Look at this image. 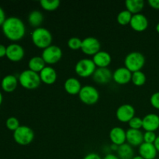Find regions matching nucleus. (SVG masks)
I'll use <instances>...</instances> for the list:
<instances>
[{
    "instance_id": "f257e3e1",
    "label": "nucleus",
    "mask_w": 159,
    "mask_h": 159,
    "mask_svg": "<svg viewBox=\"0 0 159 159\" xmlns=\"http://www.w3.org/2000/svg\"><path fill=\"white\" fill-rule=\"evenodd\" d=\"M4 35L12 41L20 40L26 34V26L20 18L10 16L6 18L2 26Z\"/></svg>"
},
{
    "instance_id": "f03ea898",
    "label": "nucleus",
    "mask_w": 159,
    "mask_h": 159,
    "mask_svg": "<svg viewBox=\"0 0 159 159\" xmlns=\"http://www.w3.org/2000/svg\"><path fill=\"white\" fill-rule=\"evenodd\" d=\"M32 42L37 48L44 50L52 45V34L44 27H38L34 30L31 34Z\"/></svg>"
},
{
    "instance_id": "7ed1b4c3",
    "label": "nucleus",
    "mask_w": 159,
    "mask_h": 159,
    "mask_svg": "<svg viewBox=\"0 0 159 159\" xmlns=\"http://www.w3.org/2000/svg\"><path fill=\"white\" fill-rule=\"evenodd\" d=\"M18 81L22 87L30 90L37 89L41 83L39 73L34 72L30 69L22 71L19 76Z\"/></svg>"
},
{
    "instance_id": "20e7f679",
    "label": "nucleus",
    "mask_w": 159,
    "mask_h": 159,
    "mask_svg": "<svg viewBox=\"0 0 159 159\" xmlns=\"http://www.w3.org/2000/svg\"><path fill=\"white\" fill-rule=\"evenodd\" d=\"M144 64H145V57L143 54L138 51L129 53L124 59L125 68L132 73L141 71L142 68L144 66Z\"/></svg>"
},
{
    "instance_id": "39448f33",
    "label": "nucleus",
    "mask_w": 159,
    "mask_h": 159,
    "mask_svg": "<svg viewBox=\"0 0 159 159\" xmlns=\"http://www.w3.org/2000/svg\"><path fill=\"white\" fill-rule=\"evenodd\" d=\"M13 138L20 145H28L34 139V132L27 126H20L13 132Z\"/></svg>"
},
{
    "instance_id": "423d86ee",
    "label": "nucleus",
    "mask_w": 159,
    "mask_h": 159,
    "mask_svg": "<svg viewBox=\"0 0 159 159\" xmlns=\"http://www.w3.org/2000/svg\"><path fill=\"white\" fill-rule=\"evenodd\" d=\"M96 65L93 59L83 58L79 60L75 67V71L81 78H88L93 76L96 69Z\"/></svg>"
},
{
    "instance_id": "0eeeda50",
    "label": "nucleus",
    "mask_w": 159,
    "mask_h": 159,
    "mask_svg": "<svg viewBox=\"0 0 159 159\" xmlns=\"http://www.w3.org/2000/svg\"><path fill=\"white\" fill-rule=\"evenodd\" d=\"M79 99L86 105H94L99 101V93L95 87L92 85H84L82 87L79 94Z\"/></svg>"
},
{
    "instance_id": "6e6552de",
    "label": "nucleus",
    "mask_w": 159,
    "mask_h": 159,
    "mask_svg": "<svg viewBox=\"0 0 159 159\" xmlns=\"http://www.w3.org/2000/svg\"><path fill=\"white\" fill-rule=\"evenodd\" d=\"M41 57L47 65H54L61 59L62 51L58 46L51 45L50 47L43 50Z\"/></svg>"
},
{
    "instance_id": "1a4fd4ad",
    "label": "nucleus",
    "mask_w": 159,
    "mask_h": 159,
    "mask_svg": "<svg viewBox=\"0 0 159 159\" xmlns=\"http://www.w3.org/2000/svg\"><path fill=\"white\" fill-rule=\"evenodd\" d=\"M100 42L96 37H88L82 40L81 50L86 55L94 56L100 51Z\"/></svg>"
},
{
    "instance_id": "9d476101",
    "label": "nucleus",
    "mask_w": 159,
    "mask_h": 159,
    "mask_svg": "<svg viewBox=\"0 0 159 159\" xmlns=\"http://www.w3.org/2000/svg\"><path fill=\"white\" fill-rule=\"evenodd\" d=\"M116 118L122 123H128L135 116V109L130 104H123L120 106L116 112Z\"/></svg>"
},
{
    "instance_id": "9b49d317",
    "label": "nucleus",
    "mask_w": 159,
    "mask_h": 159,
    "mask_svg": "<svg viewBox=\"0 0 159 159\" xmlns=\"http://www.w3.org/2000/svg\"><path fill=\"white\" fill-rule=\"evenodd\" d=\"M24 54V49L18 43H12L6 47V57L12 61H20L23 58Z\"/></svg>"
},
{
    "instance_id": "f8f14e48",
    "label": "nucleus",
    "mask_w": 159,
    "mask_h": 159,
    "mask_svg": "<svg viewBox=\"0 0 159 159\" xmlns=\"http://www.w3.org/2000/svg\"><path fill=\"white\" fill-rule=\"evenodd\" d=\"M93 79L100 85L107 84L113 79V72L108 68H97L93 75Z\"/></svg>"
},
{
    "instance_id": "ddd939ff",
    "label": "nucleus",
    "mask_w": 159,
    "mask_h": 159,
    "mask_svg": "<svg viewBox=\"0 0 159 159\" xmlns=\"http://www.w3.org/2000/svg\"><path fill=\"white\" fill-rule=\"evenodd\" d=\"M132 72L125 67L118 68L113 73V80L119 85H126L131 81Z\"/></svg>"
},
{
    "instance_id": "4468645a",
    "label": "nucleus",
    "mask_w": 159,
    "mask_h": 159,
    "mask_svg": "<svg viewBox=\"0 0 159 159\" xmlns=\"http://www.w3.org/2000/svg\"><path fill=\"white\" fill-rule=\"evenodd\" d=\"M130 25L134 31L143 32L148 27V20L144 14H135L132 16Z\"/></svg>"
},
{
    "instance_id": "2eb2a0df",
    "label": "nucleus",
    "mask_w": 159,
    "mask_h": 159,
    "mask_svg": "<svg viewBox=\"0 0 159 159\" xmlns=\"http://www.w3.org/2000/svg\"><path fill=\"white\" fill-rule=\"evenodd\" d=\"M127 142L132 147H139L144 143V133L141 130H134L129 128L126 131Z\"/></svg>"
},
{
    "instance_id": "dca6fc26",
    "label": "nucleus",
    "mask_w": 159,
    "mask_h": 159,
    "mask_svg": "<svg viewBox=\"0 0 159 159\" xmlns=\"http://www.w3.org/2000/svg\"><path fill=\"white\" fill-rule=\"evenodd\" d=\"M110 139L112 144H114L117 146L122 145V144H125L127 141L126 131L122 127H113L110 132Z\"/></svg>"
},
{
    "instance_id": "f3484780",
    "label": "nucleus",
    "mask_w": 159,
    "mask_h": 159,
    "mask_svg": "<svg viewBox=\"0 0 159 159\" xmlns=\"http://www.w3.org/2000/svg\"><path fill=\"white\" fill-rule=\"evenodd\" d=\"M143 127L145 131L155 132L159 128V116L155 113L147 114L142 119Z\"/></svg>"
},
{
    "instance_id": "a211bd4d",
    "label": "nucleus",
    "mask_w": 159,
    "mask_h": 159,
    "mask_svg": "<svg viewBox=\"0 0 159 159\" xmlns=\"http://www.w3.org/2000/svg\"><path fill=\"white\" fill-rule=\"evenodd\" d=\"M40 78L41 82L46 85H52L57 81V71L51 66H46L40 73Z\"/></svg>"
},
{
    "instance_id": "6ab92c4d",
    "label": "nucleus",
    "mask_w": 159,
    "mask_h": 159,
    "mask_svg": "<svg viewBox=\"0 0 159 159\" xmlns=\"http://www.w3.org/2000/svg\"><path fill=\"white\" fill-rule=\"evenodd\" d=\"M93 61L97 68H108L111 64L112 57L107 51H100L93 56Z\"/></svg>"
},
{
    "instance_id": "aec40b11",
    "label": "nucleus",
    "mask_w": 159,
    "mask_h": 159,
    "mask_svg": "<svg viewBox=\"0 0 159 159\" xmlns=\"http://www.w3.org/2000/svg\"><path fill=\"white\" fill-rule=\"evenodd\" d=\"M138 153L140 156L144 159H155L157 157V152L154 144H148V143H143L139 146Z\"/></svg>"
},
{
    "instance_id": "412c9836",
    "label": "nucleus",
    "mask_w": 159,
    "mask_h": 159,
    "mask_svg": "<svg viewBox=\"0 0 159 159\" xmlns=\"http://www.w3.org/2000/svg\"><path fill=\"white\" fill-rule=\"evenodd\" d=\"M82 87L80 81L75 78H69L66 79L64 84V88L66 93L72 96L79 95L82 89Z\"/></svg>"
},
{
    "instance_id": "4be33fe9",
    "label": "nucleus",
    "mask_w": 159,
    "mask_h": 159,
    "mask_svg": "<svg viewBox=\"0 0 159 159\" xmlns=\"http://www.w3.org/2000/svg\"><path fill=\"white\" fill-rule=\"evenodd\" d=\"M18 85V80L16 77L12 75H8L5 76L2 81V88L6 93H12L16 89Z\"/></svg>"
},
{
    "instance_id": "5701e85b",
    "label": "nucleus",
    "mask_w": 159,
    "mask_h": 159,
    "mask_svg": "<svg viewBox=\"0 0 159 159\" xmlns=\"http://www.w3.org/2000/svg\"><path fill=\"white\" fill-rule=\"evenodd\" d=\"M28 67L31 71L40 73L46 67V63L42 58L41 56H34L30 59L29 62H28Z\"/></svg>"
},
{
    "instance_id": "b1692460",
    "label": "nucleus",
    "mask_w": 159,
    "mask_h": 159,
    "mask_svg": "<svg viewBox=\"0 0 159 159\" xmlns=\"http://www.w3.org/2000/svg\"><path fill=\"white\" fill-rule=\"evenodd\" d=\"M127 10L132 15L141 13L144 7V2L143 0H127L125 2Z\"/></svg>"
},
{
    "instance_id": "393cba45",
    "label": "nucleus",
    "mask_w": 159,
    "mask_h": 159,
    "mask_svg": "<svg viewBox=\"0 0 159 159\" xmlns=\"http://www.w3.org/2000/svg\"><path fill=\"white\" fill-rule=\"evenodd\" d=\"M116 152L120 159H132L135 156L133 148L127 143L119 146Z\"/></svg>"
},
{
    "instance_id": "a878e982",
    "label": "nucleus",
    "mask_w": 159,
    "mask_h": 159,
    "mask_svg": "<svg viewBox=\"0 0 159 159\" xmlns=\"http://www.w3.org/2000/svg\"><path fill=\"white\" fill-rule=\"evenodd\" d=\"M43 21V15L40 11L39 10H33L30 12L28 16V22L30 25L33 27L38 28L40 27V25L42 24Z\"/></svg>"
},
{
    "instance_id": "bb28decb",
    "label": "nucleus",
    "mask_w": 159,
    "mask_h": 159,
    "mask_svg": "<svg viewBox=\"0 0 159 159\" xmlns=\"http://www.w3.org/2000/svg\"><path fill=\"white\" fill-rule=\"evenodd\" d=\"M132 16H133V15L128 10L125 9V10H122L121 12H120L118 13L117 17H116V20H117V23L120 25L126 26V25L130 24Z\"/></svg>"
},
{
    "instance_id": "cd10ccee",
    "label": "nucleus",
    "mask_w": 159,
    "mask_h": 159,
    "mask_svg": "<svg viewBox=\"0 0 159 159\" xmlns=\"http://www.w3.org/2000/svg\"><path fill=\"white\" fill-rule=\"evenodd\" d=\"M147 78L143 71H138L132 73L131 82L136 86H142L145 84Z\"/></svg>"
},
{
    "instance_id": "c85d7f7f",
    "label": "nucleus",
    "mask_w": 159,
    "mask_h": 159,
    "mask_svg": "<svg viewBox=\"0 0 159 159\" xmlns=\"http://www.w3.org/2000/svg\"><path fill=\"white\" fill-rule=\"evenodd\" d=\"M40 6L42 9L46 11H54L60 6V1L59 0H41L40 2Z\"/></svg>"
},
{
    "instance_id": "c756f323",
    "label": "nucleus",
    "mask_w": 159,
    "mask_h": 159,
    "mask_svg": "<svg viewBox=\"0 0 159 159\" xmlns=\"http://www.w3.org/2000/svg\"><path fill=\"white\" fill-rule=\"evenodd\" d=\"M82 43V40H81L79 37H71V38L68 40V47L70 49L74 50V51H77V50L81 49Z\"/></svg>"
},
{
    "instance_id": "7c9ffc66",
    "label": "nucleus",
    "mask_w": 159,
    "mask_h": 159,
    "mask_svg": "<svg viewBox=\"0 0 159 159\" xmlns=\"http://www.w3.org/2000/svg\"><path fill=\"white\" fill-rule=\"evenodd\" d=\"M6 126L9 130H12V131H15L19 127H20V121L18 120V119L14 116H11L9 117L6 121Z\"/></svg>"
},
{
    "instance_id": "2f4dec72",
    "label": "nucleus",
    "mask_w": 159,
    "mask_h": 159,
    "mask_svg": "<svg viewBox=\"0 0 159 159\" xmlns=\"http://www.w3.org/2000/svg\"><path fill=\"white\" fill-rule=\"evenodd\" d=\"M128 125L130 129L141 130L143 127V120L139 116H134L128 122Z\"/></svg>"
},
{
    "instance_id": "473e14b6",
    "label": "nucleus",
    "mask_w": 159,
    "mask_h": 159,
    "mask_svg": "<svg viewBox=\"0 0 159 159\" xmlns=\"http://www.w3.org/2000/svg\"><path fill=\"white\" fill-rule=\"evenodd\" d=\"M157 138V135L155 132L153 131H145L144 133V142L148 144H154Z\"/></svg>"
},
{
    "instance_id": "72a5a7b5",
    "label": "nucleus",
    "mask_w": 159,
    "mask_h": 159,
    "mask_svg": "<svg viewBox=\"0 0 159 159\" xmlns=\"http://www.w3.org/2000/svg\"><path fill=\"white\" fill-rule=\"evenodd\" d=\"M150 102L154 108L159 110V92L153 93L150 98Z\"/></svg>"
},
{
    "instance_id": "f704fd0d",
    "label": "nucleus",
    "mask_w": 159,
    "mask_h": 159,
    "mask_svg": "<svg viewBox=\"0 0 159 159\" xmlns=\"http://www.w3.org/2000/svg\"><path fill=\"white\" fill-rule=\"evenodd\" d=\"M83 159H102L99 156L98 154L94 153V152H92V153H89L84 157Z\"/></svg>"
},
{
    "instance_id": "c9c22d12",
    "label": "nucleus",
    "mask_w": 159,
    "mask_h": 159,
    "mask_svg": "<svg viewBox=\"0 0 159 159\" xmlns=\"http://www.w3.org/2000/svg\"><path fill=\"white\" fill-rule=\"evenodd\" d=\"M149 6L155 9H159V0H149Z\"/></svg>"
},
{
    "instance_id": "e433bc0d",
    "label": "nucleus",
    "mask_w": 159,
    "mask_h": 159,
    "mask_svg": "<svg viewBox=\"0 0 159 159\" xmlns=\"http://www.w3.org/2000/svg\"><path fill=\"white\" fill-rule=\"evenodd\" d=\"M6 20V14H5L4 10H3L2 8L0 6V26H2L3 23H4Z\"/></svg>"
},
{
    "instance_id": "4c0bfd02",
    "label": "nucleus",
    "mask_w": 159,
    "mask_h": 159,
    "mask_svg": "<svg viewBox=\"0 0 159 159\" xmlns=\"http://www.w3.org/2000/svg\"><path fill=\"white\" fill-rule=\"evenodd\" d=\"M6 56V48L2 44H0V57Z\"/></svg>"
},
{
    "instance_id": "58836bf2",
    "label": "nucleus",
    "mask_w": 159,
    "mask_h": 159,
    "mask_svg": "<svg viewBox=\"0 0 159 159\" xmlns=\"http://www.w3.org/2000/svg\"><path fill=\"white\" fill-rule=\"evenodd\" d=\"M102 159H120V158L116 155H114V154H112V153H108L105 155V157H104Z\"/></svg>"
},
{
    "instance_id": "ea45409f",
    "label": "nucleus",
    "mask_w": 159,
    "mask_h": 159,
    "mask_svg": "<svg viewBox=\"0 0 159 159\" xmlns=\"http://www.w3.org/2000/svg\"><path fill=\"white\" fill-rule=\"evenodd\" d=\"M154 145H155V148H156L157 152H159V136H157L156 140H155V143H154Z\"/></svg>"
},
{
    "instance_id": "a19ab883",
    "label": "nucleus",
    "mask_w": 159,
    "mask_h": 159,
    "mask_svg": "<svg viewBox=\"0 0 159 159\" xmlns=\"http://www.w3.org/2000/svg\"><path fill=\"white\" fill-rule=\"evenodd\" d=\"M118 147H119V146L116 145V144H112L111 146H110V149H111V151H114V152H117Z\"/></svg>"
},
{
    "instance_id": "79ce46f5",
    "label": "nucleus",
    "mask_w": 159,
    "mask_h": 159,
    "mask_svg": "<svg viewBox=\"0 0 159 159\" xmlns=\"http://www.w3.org/2000/svg\"><path fill=\"white\" fill-rule=\"evenodd\" d=\"M132 159H144V158H143L141 156H140V155H135V156Z\"/></svg>"
},
{
    "instance_id": "37998d69",
    "label": "nucleus",
    "mask_w": 159,
    "mask_h": 159,
    "mask_svg": "<svg viewBox=\"0 0 159 159\" xmlns=\"http://www.w3.org/2000/svg\"><path fill=\"white\" fill-rule=\"evenodd\" d=\"M2 95L1 92H0V105H1V103L2 102Z\"/></svg>"
},
{
    "instance_id": "c03bdc74",
    "label": "nucleus",
    "mask_w": 159,
    "mask_h": 159,
    "mask_svg": "<svg viewBox=\"0 0 159 159\" xmlns=\"http://www.w3.org/2000/svg\"><path fill=\"white\" fill-rule=\"evenodd\" d=\"M156 31L159 34V23L156 25Z\"/></svg>"
},
{
    "instance_id": "a18cd8bd",
    "label": "nucleus",
    "mask_w": 159,
    "mask_h": 159,
    "mask_svg": "<svg viewBox=\"0 0 159 159\" xmlns=\"http://www.w3.org/2000/svg\"><path fill=\"white\" fill-rule=\"evenodd\" d=\"M155 159H159V158H155Z\"/></svg>"
}]
</instances>
